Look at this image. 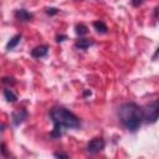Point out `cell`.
I'll list each match as a JSON object with an SVG mask.
<instances>
[{
  "label": "cell",
  "instance_id": "cell-5",
  "mask_svg": "<svg viewBox=\"0 0 159 159\" xmlns=\"http://www.w3.org/2000/svg\"><path fill=\"white\" fill-rule=\"evenodd\" d=\"M26 118H27V111L24 108L15 109L11 114V119H12L14 125H20L21 123H24L26 120Z\"/></svg>",
  "mask_w": 159,
  "mask_h": 159
},
{
  "label": "cell",
  "instance_id": "cell-16",
  "mask_svg": "<svg viewBox=\"0 0 159 159\" xmlns=\"http://www.w3.org/2000/svg\"><path fill=\"white\" fill-rule=\"evenodd\" d=\"M53 155L56 158H68V154H65V153H55Z\"/></svg>",
  "mask_w": 159,
  "mask_h": 159
},
{
  "label": "cell",
  "instance_id": "cell-13",
  "mask_svg": "<svg viewBox=\"0 0 159 159\" xmlns=\"http://www.w3.org/2000/svg\"><path fill=\"white\" fill-rule=\"evenodd\" d=\"M57 12H58V9H56V7H47V9H46V14L50 15V16L56 15Z\"/></svg>",
  "mask_w": 159,
  "mask_h": 159
},
{
  "label": "cell",
  "instance_id": "cell-3",
  "mask_svg": "<svg viewBox=\"0 0 159 159\" xmlns=\"http://www.w3.org/2000/svg\"><path fill=\"white\" fill-rule=\"evenodd\" d=\"M158 101H153L152 103H149L145 109H143V118L148 122V123H155L158 119Z\"/></svg>",
  "mask_w": 159,
  "mask_h": 159
},
{
  "label": "cell",
  "instance_id": "cell-10",
  "mask_svg": "<svg viewBox=\"0 0 159 159\" xmlns=\"http://www.w3.org/2000/svg\"><path fill=\"white\" fill-rule=\"evenodd\" d=\"M93 27H94V30L97 31V32H99V34H106L107 32V25L103 22V21H101V20H98V21H94L93 22Z\"/></svg>",
  "mask_w": 159,
  "mask_h": 159
},
{
  "label": "cell",
  "instance_id": "cell-1",
  "mask_svg": "<svg viewBox=\"0 0 159 159\" xmlns=\"http://www.w3.org/2000/svg\"><path fill=\"white\" fill-rule=\"evenodd\" d=\"M50 117L53 123V129L51 132V137L53 138H60L65 129H76L81 125L78 117L62 107L52 108Z\"/></svg>",
  "mask_w": 159,
  "mask_h": 159
},
{
  "label": "cell",
  "instance_id": "cell-7",
  "mask_svg": "<svg viewBox=\"0 0 159 159\" xmlns=\"http://www.w3.org/2000/svg\"><path fill=\"white\" fill-rule=\"evenodd\" d=\"M47 53H48V46H47V45H40V46L35 47V48L31 51V56L35 57V58L45 57Z\"/></svg>",
  "mask_w": 159,
  "mask_h": 159
},
{
  "label": "cell",
  "instance_id": "cell-11",
  "mask_svg": "<svg viewBox=\"0 0 159 159\" xmlns=\"http://www.w3.org/2000/svg\"><path fill=\"white\" fill-rule=\"evenodd\" d=\"M4 96H5V98H6L7 102L14 103V102L17 101V96H16L10 88H5V89H4Z\"/></svg>",
  "mask_w": 159,
  "mask_h": 159
},
{
  "label": "cell",
  "instance_id": "cell-4",
  "mask_svg": "<svg viewBox=\"0 0 159 159\" xmlns=\"http://www.w3.org/2000/svg\"><path fill=\"white\" fill-rule=\"evenodd\" d=\"M104 148V140L102 138H93L87 144V152L89 154H97Z\"/></svg>",
  "mask_w": 159,
  "mask_h": 159
},
{
  "label": "cell",
  "instance_id": "cell-8",
  "mask_svg": "<svg viewBox=\"0 0 159 159\" xmlns=\"http://www.w3.org/2000/svg\"><path fill=\"white\" fill-rule=\"evenodd\" d=\"M92 45H93V40H91V39H80L75 43V46L80 50H87Z\"/></svg>",
  "mask_w": 159,
  "mask_h": 159
},
{
  "label": "cell",
  "instance_id": "cell-9",
  "mask_svg": "<svg viewBox=\"0 0 159 159\" xmlns=\"http://www.w3.org/2000/svg\"><path fill=\"white\" fill-rule=\"evenodd\" d=\"M20 40H21V35H15L14 37H11V39H10V41L6 43V50H7V51H10V50L15 48V47L19 45Z\"/></svg>",
  "mask_w": 159,
  "mask_h": 159
},
{
  "label": "cell",
  "instance_id": "cell-18",
  "mask_svg": "<svg viewBox=\"0 0 159 159\" xmlns=\"http://www.w3.org/2000/svg\"><path fill=\"white\" fill-rule=\"evenodd\" d=\"M154 17H155V19L158 17V7H155V9H154Z\"/></svg>",
  "mask_w": 159,
  "mask_h": 159
},
{
  "label": "cell",
  "instance_id": "cell-14",
  "mask_svg": "<svg viewBox=\"0 0 159 159\" xmlns=\"http://www.w3.org/2000/svg\"><path fill=\"white\" fill-rule=\"evenodd\" d=\"M130 1H132V5L135 6V7H137V6H140V5L144 2V0H130Z\"/></svg>",
  "mask_w": 159,
  "mask_h": 159
},
{
  "label": "cell",
  "instance_id": "cell-17",
  "mask_svg": "<svg viewBox=\"0 0 159 159\" xmlns=\"http://www.w3.org/2000/svg\"><path fill=\"white\" fill-rule=\"evenodd\" d=\"M63 39H66V36H63V35H61V36H57V42H61V41H63Z\"/></svg>",
  "mask_w": 159,
  "mask_h": 159
},
{
  "label": "cell",
  "instance_id": "cell-19",
  "mask_svg": "<svg viewBox=\"0 0 159 159\" xmlns=\"http://www.w3.org/2000/svg\"><path fill=\"white\" fill-rule=\"evenodd\" d=\"M157 55H158V50L155 51V53H154V56H153V60H155V58H157Z\"/></svg>",
  "mask_w": 159,
  "mask_h": 159
},
{
  "label": "cell",
  "instance_id": "cell-2",
  "mask_svg": "<svg viewBox=\"0 0 159 159\" xmlns=\"http://www.w3.org/2000/svg\"><path fill=\"white\" fill-rule=\"evenodd\" d=\"M118 117L120 123L130 132H137L143 122V109L134 102L123 103L118 108Z\"/></svg>",
  "mask_w": 159,
  "mask_h": 159
},
{
  "label": "cell",
  "instance_id": "cell-15",
  "mask_svg": "<svg viewBox=\"0 0 159 159\" xmlns=\"http://www.w3.org/2000/svg\"><path fill=\"white\" fill-rule=\"evenodd\" d=\"M14 78H9V77H4L2 78V83H11V84H14L15 82L12 81Z\"/></svg>",
  "mask_w": 159,
  "mask_h": 159
},
{
  "label": "cell",
  "instance_id": "cell-6",
  "mask_svg": "<svg viewBox=\"0 0 159 159\" xmlns=\"http://www.w3.org/2000/svg\"><path fill=\"white\" fill-rule=\"evenodd\" d=\"M15 17L19 20V21H30L34 19V15L31 12H29L27 10L25 9H17L15 10Z\"/></svg>",
  "mask_w": 159,
  "mask_h": 159
},
{
  "label": "cell",
  "instance_id": "cell-12",
  "mask_svg": "<svg viewBox=\"0 0 159 159\" xmlns=\"http://www.w3.org/2000/svg\"><path fill=\"white\" fill-rule=\"evenodd\" d=\"M87 32H88V29H87L86 25H83V24H78V25L76 26V34H77V35L83 36V35H86Z\"/></svg>",
  "mask_w": 159,
  "mask_h": 159
}]
</instances>
